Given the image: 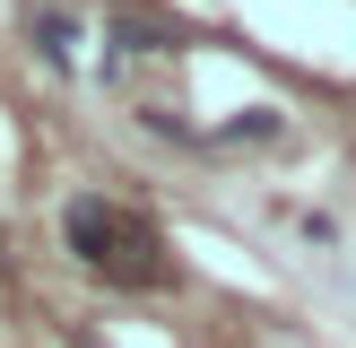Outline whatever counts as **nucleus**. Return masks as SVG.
Returning <instances> with one entry per match:
<instances>
[{"mask_svg":"<svg viewBox=\"0 0 356 348\" xmlns=\"http://www.w3.org/2000/svg\"><path fill=\"white\" fill-rule=\"evenodd\" d=\"M61 235H70V253L87 261V270H104V278H122V287H148L156 278V226L139 218V209H122V200H70L61 209Z\"/></svg>","mask_w":356,"mask_h":348,"instance_id":"f257e3e1","label":"nucleus"},{"mask_svg":"<svg viewBox=\"0 0 356 348\" xmlns=\"http://www.w3.org/2000/svg\"><path fill=\"white\" fill-rule=\"evenodd\" d=\"M270 131H278V113H270V104H252V113H243L226 139H270Z\"/></svg>","mask_w":356,"mask_h":348,"instance_id":"7ed1b4c3","label":"nucleus"},{"mask_svg":"<svg viewBox=\"0 0 356 348\" xmlns=\"http://www.w3.org/2000/svg\"><path fill=\"white\" fill-rule=\"evenodd\" d=\"M35 44H44V61H52V70L79 61V26H70L61 9H35Z\"/></svg>","mask_w":356,"mask_h":348,"instance_id":"f03ea898","label":"nucleus"}]
</instances>
